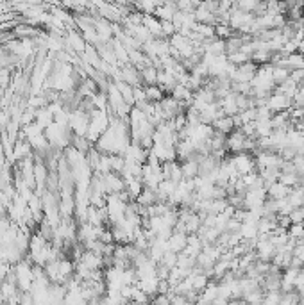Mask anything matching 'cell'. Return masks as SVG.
<instances>
[{"mask_svg":"<svg viewBox=\"0 0 304 305\" xmlns=\"http://www.w3.org/2000/svg\"><path fill=\"white\" fill-rule=\"evenodd\" d=\"M231 159H233L234 166H236L240 175H247V173L258 172V170H256L254 154H249V152H236V154L231 155Z\"/></svg>","mask_w":304,"mask_h":305,"instance_id":"1","label":"cell"},{"mask_svg":"<svg viewBox=\"0 0 304 305\" xmlns=\"http://www.w3.org/2000/svg\"><path fill=\"white\" fill-rule=\"evenodd\" d=\"M267 105H269V109L272 112H281V111H287V109L292 107V99L285 95V93L272 91L269 97H267Z\"/></svg>","mask_w":304,"mask_h":305,"instance_id":"2","label":"cell"},{"mask_svg":"<svg viewBox=\"0 0 304 305\" xmlns=\"http://www.w3.org/2000/svg\"><path fill=\"white\" fill-rule=\"evenodd\" d=\"M290 191H292L290 186L276 180V182H272L269 187H267V197L274 198V200H281V198H287L288 195H290Z\"/></svg>","mask_w":304,"mask_h":305,"instance_id":"3","label":"cell"},{"mask_svg":"<svg viewBox=\"0 0 304 305\" xmlns=\"http://www.w3.org/2000/svg\"><path fill=\"white\" fill-rule=\"evenodd\" d=\"M211 125H213V129L219 130V132H222V134H226V136L231 132V130L236 129V125H234V118L233 116H227V114L220 116V118L215 120Z\"/></svg>","mask_w":304,"mask_h":305,"instance_id":"4","label":"cell"},{"mask_svg":"<svg viewBox=\"0 0 304 305\" xmlns=\"http://www.w3.org/2000/svg\"><path fill=\"white\" fill-rule=\"evenodd\" d=\"M288 236H290L292 239H302L304 238V221L301 223H292L290 227H288Z\"/></svg>","mask_w":304,"mask_h":305,"instance_id":"5","label":"cell"},{"mask_svg":"<svg viewBox=\"0 0 304 305\" xmlns=\"http://www.w3.org/2000/svg\"><path fill=\"white\" fill-rule=\"evenodd\" d=\"M288 216H290L292 223H301V221H304V207H294Z\"/></svg>","mask_w":304,"mask_h":305,"instance_id":"6","label":"cell"}]
</instances>
